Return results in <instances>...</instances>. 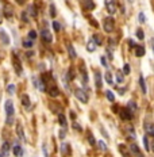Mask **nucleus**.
<instances>
[{
  "mask_svg": "<svg viewBox=\"0 0 154 157\" xmlns=\"http://www.w3.org/2000/svg\"><path fill=\"white\" fill-rule=\"evenodd\" d=\"M106 81L108 84H112V75H111V72H106Z\"/></svg>",
  "mask_w": 154,
  "mask_h": 157,
  "instance_id": "obj_26",
  "label": "nucleus"
},
{
  "mask_svg": "<svg viewBox=\"0 0 154 157\" xmlns=\"http://www.w3.org/2000/svg\"><path fill=\"white\" fill-rule=\"evenodd\" d=\"M106 7H107V11H108L109 14L114 15L116 12V8H118L116 0H107V2H106Z\"/></svg>",
  "mask_w": 154,
  "mask_h": 157,
  "instance_id": "obj_5",
  "label": "nucleus"
},
{
  "mask_svg": "<svg viewBox=\"0 0 154 157\" xmlns=\"http://www.w3.org/2000/svg\"><path fill=\"white\" fill-rule=\"evenodd\" d=\"M128 45H130V48H137V45H135V42H134V41H128Z\"/></svg>",
  "mask_w": 154,
  "mask_h": 157,
  "instance_id": "obj_45",
  "label": "nucleus"
},
{
  "mask_svg": "<svg viewBox=\"0 0 154 157\" xmlns=\"http://www.w3.org/2000/svg\"><path fill=\"white\" fill-rule=\"evenodd\" d=\"M127 108L130 110L131 112H135V111H137V104H135V102H134V100H131V102H128Z\"/></svg>",
  "mask_w": 154,
  "mask_h": 157,
  "instance_id": "obj_23",
  "label": "nucleus"
},
{
  "mask_svg": "<svg viewBox=\"0 0 154 157\" xmlns=\"http://www.w3.org/2000/svg\"><path fill=\"white\" fill-rule=\"evenodd\" d=\"M139 86H141V89H142V93H146L147 88H146V83H145V78H143L142 75L139 76Z\"/></svg>",
  "mask_w": 154,
  "mask_h": 157,
  "instance_id": "obj_16",
  "label": "nucleus"
},
{
  "mask_svg": "<svg viewBox=\"0 0 154 157\" xmlns=\"http://www.w3.org/2000/svg\"><path fill=\"white\" fill-rule=\"evenodd\" d=\"M87 8H88V10H93V8H95V4H93V2H92V0H87Z\"/></svg>",
  "mask_w": 154,
  "mask_h": 157,
  "instance_id": "obj_35",
  "label": "nucleus"
},
{
  "mask_svg": "<svg viewBox=\"0 0 154 157\" xmlns=\"http://www.w3.org/2000/svg\"><path fill=\"white\" fill-rule=\"evenodd\" d=\"M120 118L124 119V121H130L133 118V114L128 108H120Z\"/></svg>",
  "mask_w": 154,
  "mask_h": 157,
  "instance_id": "obj_8",
  "label": "nucleus"
},
{
  "mask_svg": "<svg viewBox=\"0 0 154 157\" xmlns=\"http://www.w3.org/2000/svg\"><path fill=\"white\" fill-rule=\"evenodd\" d=\"M73 127H74V129H76V130H78V131H81V130H83V127H81V126H80V125H78V123H77V122H74V123H73Z\"/></svg>",
  "mask_w": 154,
  "mask_h": 157,
  "instance_id": "obj_43",
  "label": "nucleus"
},
{
  "mask_svg": "<svg viewBox=\"0 0 154 157\" xmlns=\"http://www.w3.org/2000/svg\"><path fill=\"white\" fill-rule=\"evenodd\" d=\"M50 16H53V18L56 16V7H54V4H50Z\"/></svg>",
  "mask_w": 154,
  "mask_h": 157,
  "instance_id": "obj_38",
  "label": "nucleus"
},
{
  "mask_svg": "<svg viewBox=\"0 0 154 157\" xmlns=\"http://www.w3.org/2000/svg\"><path fill=\"white\" fill-rule=\"evenodd\" d=\"M41 37H42L43 42H46V43H50V42L53 41V35H52V33H50L49 30H46V29H43L42 31H41Z\"/></svg>",
  "mask_w": 154,
  "mask_h": 157,
  "instance_id": "obj_7",
  "label": "nucleus"
},
{
  "mask_svg": "<svg viewBox=\"0 0 154 157\" xmlns=\"http://www.w3.org/2000/svg\"><path fill=\"white\" fill-rule=\"evenodd\" d=\"M106 96H107V99H108L109 102H114V100H115V96H114V93H112L111 91H107V92H106Z\"/></svg>",
  "mask_w": 154,
  "mask_h": 157,
  "instance_id": "obj_28",
  "label": "nucleus"
},
{
  "mask_svg": "<svg viewBox=\"0 0 154 157\" xmlns=\"http://www.w3.org/2000/svg\"><path fill=\"white\" fill-rule=\"evenodd\" d=\"M74 96L77 98V100H80L81 103H88V95H87V92L84 89H81V88H76L74 89Z\"/></svg>",
  "mask_w": 154,
  "mask_h": 157,
  "instance_id": "obj_3",
  "label": "nucleus"
},
{
  "mask_svg": "<svg viewBox=\"0 0 154 157\" xmlns=\"http://www.w3.org/2000/svg\"><path fill=\"white\" fill-rule=\"evenodd\" d=\"M76 75H74V68H69L68 71V80H74Z\"/></svg>",
  "mask_w": 154,
  "mask_h": 157,
  "instance_id": "obj_24",
  "label": "nucleus"
},
{
  "mask_svg": "<svg viewBox=\"0 0 154 157\" xmlns=\"http://www.w3.org/2000/svg\"><path fill=\"white\" fill-rule=\"evenodd\" d=\"M12 153H14V156H16V157H22L23 156V149H22L19 145H15L12 148Z\"/></svg>",
  "mask_w": 154,
  "mask_h": 157,
  "instance_id": "obj_12",
  "label": "nucleus"
},
{
  "mask_svg": "<svg viewBox=\"0 0 154 157\" xmlns=\"http://www.w3.org/2000/svg\"><path fill=\"white\" fill-rule=\"evenodd\" d=\"M37 37H38V34H37V31L35 30H30V33H29V39H35Z\"/></svg>",
  "mask_w": 154,
  "mask_h": 157,
  "instance_id": "obj_27",
  "label": "nucleus"
},
{
  "mask_svg": "<svg viewBox=\"0 0 154 157\" xmlns=\"http://www.w3.org/2000/svg\"><path fill=\"white\" fill-rule=\"evenodd\" d=\"M150 149H152V150H153V153H154V141L152 142V148H150Z\"/></svg>",
  "mask_w": 154,
  "mask_h": 157,
  "instance_id": "obj_52",
  "label": "nucleus"
},
{
  "mask_svg": "<svg viewBox=\"0 0 154 157\" xmlns=\"http://www.w3.org/2000/svg\"><path fill=\"white\" fill-rule=\"evenodd\" d=\"M87 49H88V52H95V49H96V43H95V41L91 39L89 42H88V45H87Z\"/></svg>",
  "mask_w": 154,
  "mask_h": 157,
  "instance_id": "obj_22",
  "label": "nucleus"
},
{
  "mask_svg": "<svg viewBox=\"0 0 154 157\" xmlns=\"http://www.w3.org/2000/svg\"><path fill=\"white\" fill-rule=\"evenodd\" d=\"M88 141H89V145H95V144H96V141H95V138H93V136H92V134H88Z\"/></svg>",
  "mask_w": 154,
  "mask_h": 157,
  "instance_id": "obj_36",
  "label": "nucleus"
},
{
  "mask_svg": "<svg viewBox=\"0 0 154 157\" xmlns=\"http://www.w3.org/2000/svg\"><path fill=\"white\" fill-rule=\"evenodd\" d=\"M99 146H100V148H102V149H103V150H106V149H107L106 144H104V142H103V141H99Z\"/></svg>",
  "mask_w": 154,
  "mask_h": 157,
  "instance_id": "obj_44",
  "label": "nucleus"
},
{
  "mask_svg": "<svg viewBox=\"0 0 154 157\" xmlns=\"http://www.w3.org/2000/svg\"><path fill=\"white\" fill-rule=\"evenodd\" d=\"M2 153L4 156H8V153H10V144L8 142H4L2 145Z\"/></svg>",
  "mask_w": 154,
  "mask_h": 157,
  "instance_id": "obj_17",
  "label": "nucleus"
},
{
  "mask_svg": "<svg viewBox=\"0 0 154 157\" xmlns=\"http://www.w3.org/2000/svg\"><path fill=\"white\" fill-rule=\"evenodd\" d=\"M123 73H124V75H130V65H128V64H124V67H123Z\"/></svg>",
  "mask_w": 154,
  "mask_h": 157,
  "instance_id": "obj_39",
  "label": "nucleus"
},
{
  "mask_svg": "<svg viewBox=\"0 0 154 157\" xmlns=\"http://www.w3.org/2000/svg\"><path fill=\"white\" fill-rule=\"evenodd\" d=\"M95 77H96V87L97 88H102V75H100V72H96L95 73Z\"/></svg>",
  "mask_w": 154,
  "mask_h": 157,
  "instance_id": "obj_21",
  "label": "nucleus"
},
{
  "mask_svg": "<svg viewBox=\"0 0 154 157\" xmlns=\"http://www.w3.org/2000/svg\"><path fill=\"white\" fill-rule=\"evenodd\" d=\"M20 18H22V20H24V22H26V23H27V22H29V16H27V12H22Z\"/></svg>",
  "mask_w": 154,
  "mask_h": 157,
  "instance_id": "obj_41",
  "label": "nucleus"
},
{
  "mask_svg": "<svg viewBox=\"0 0 154 157\" xmlns=\"http://www.w3.org/2000/svg\"><path fill=\"white\" fill-rule=\"evenodd\" d=\"M130 152H131V155H135L138 157H143V155H141V150L137 144H130Z\"/></svg>",
  "mask_w": 154,
  "mask_h": 157,
  "instance_id": "obj_9",
  "label": "nucleus"
},
{
  "mask_svg": "<svg viewBox=\"0 0 154 157\" xmlns=\"http://www.w3.org/2000/svg\"><path fill=\"white\" fill-rule=\"evenodd\" d=\"M12 67H14L16 75H22V64H20V60L18 58L16 54L12 56Z\"/></svg>",
  "mask_w": 154,
  "mask_h": 157,
  "instance_id": "obj_4",
  "label": "nucleus"
},
{
  "mask_svg": "<svg viewBox=\"0 0 154 157\" xmlns=\"http://www.w3.org/2000/svg\"><path fill=\"white\" fill-rule=\"evenodd\" d=\"M16 3H18V4H23L24 0H16Z\"/></svg>",
  "mask_w": 154,
  "mask_h": 157,
  "instance_id": "obj_50",
  "label": "nucleus"
},
{
  "mask_svg": "<svg viewBox=\"0 0 154 157\" xmlns=\"http://www.w3.org/2000/svg\"><path fill=\"white\" fill-rule=\"evenodd\" d=\"M92 39L95 41V43H96V45H100V43H102V37H99V34H95Z\"/></svg>",
  "mask_w": 154,
  "mask_h": 157,
  "instance_id": "obj_33",
  "label": "nucleus"
},
{
  "mask_svg": "<svg viewBox=\"0 0 154 157\" xmlns=\"http://www.w3.org/2000/svg\"><path fill=\"white\" fill-rule=\"evenodd\" d=\"M0 157H5L4 155H3V153H0Z\"/></svg>",
  "mask_w": 154,
  "mask_h": 157,
  "instance_id": "obj_53",
  "label": "nucleus"
},
{
  "mask_svg": "<svg viewBox=\"0 0 154 157\" xmlns=\"http://www.w3.org/2000/svg\"><path fill=\"white\" fill-rule=\"evenodd\" d=\"M145 130H146L147 134H150V136H154V125L150 123V122H146L145 123Z\"/></svg>",
  "mask_w": 154,
  "mask_h": 157,
  "instance_id": "obj_11",
  "label": "nucleus"
},
{
  "mask_svg": "<svg viewBox=\"0 0 154 157\" xmlns=\"http://www.w3.org/2000/svg\"><path fill=\"white\" fill-rule=\"evenodd\" d=\"M143 54H145L143 46H137V48H135V56H137V57H142Z\"/></svg>",
  "mask_w": 154,
  "mask_h": 157,
  "instance_id": "obj_20",
  "label": "nucleus"
},
{
  "mask_svg": "<svg viewBox=\"0 0 154 157\" xmlns=\"http://www.w3.org/2000/svg\"><path fill=\"white\" fill-rule=\"evenodd\" d=\"M91 22H92V26H93V27H97V26H99V24H97V22H96L95 19H91Z\"/></svg>",
  "mask_w": 154,
  "mask_h": 157,
  "instance_id": "obj_47",
  "label": "nucleus"
},
{
  "mask_svg": "<svg viewBox=\"0 0 154 157\" xmlns=\"http://www.w3.org/2000/svg\"><path fill=\"white\" fill-rule=\"evenodd\" d=\"M7 92L10 93V95H14L15 93V86L14 84H10V86L7 87Z\"/></svg>",
  "mask_w": 154,
  "mask_h": 157,
  "instance_id": "obj_31",
  "label": "nucleus"
},
{
  "mask_svg": "<svg viewBox=\"0 0 154 157\" xmlns=\"http://www.w3.org/2000/svg\"><path fill=\"white\" fill-rule=\"evenodd\" d=\"M65 150H66V144H62V153H65Z\"/></svg>",
  "mask_w": 154,
  "mask_h": 157,
  "instance_id": "obj_49",
  "label": "nucleus"
},
{
  "mask_svg": "<svg viewBox=\"0 0 154 157\" xmlns=\"http://www.w3.org/2000/svg\"><path fill=\"white\" fill-rule=\"evenodd\" d=\"M0 15H2V14H0ZM0 22H2V18H0Z\"/></svg>",
  "mask_w": 154,
  "mask_h": 157,
  "instance_id": "obj_54",
  "label": "nucleus"
},
{
  "mask_svg": "<svg viewBox=\"0 0 154 157\" xmlns=\"http://www.w3.org/2000/svg\"><path fill=\"white\" fill-rule=\"evenodd\" d=\"M150 42H152V48H153V50H154V38H152V41H150Z\"/></svg>",
  "mask_w": 154,
  "mask_h": 157,
  "instance_id": "obj_51",
  "label": "nucleus"
},
{
  "mask_svg": "<svg viewBox=\"0 0 154 157\" xmlns=\"http://www.w3.org/2000/svg\"><path fill=\"white\" fill-rule=\"evenodd\" d=\"M116 81H118V83H123V81H124L123 73H120V72H118V73H116Z\"/></svg>",
  "mask_w": 154,
  "mask_h": 157,
  "instance_id": "obj_30",
  "label": "nucleus"
},
{
  "mask_svg": "<svg viewBox=\"0 0 154 157\" xmlns=\"http://www.w3.org/2000/svg\"><path fill=\"white\" fill-rule=\"evenodd\" d=\"M68 52H69V56H70V58H76V57H77L76 50H74V48L70 45V43L68 45Z\"/></svg>",
  "mask_w": 154,
  "mask_h": 157,
  "instance_id": "obj_19",
  "label": "nucleus"
},
{
  "mask_svg": "<svg viewBox=\"0 0 154 157\" xmlns=\"http://www.w3.org/2000/svg\"><path fill=\"white\" fill-rule=\"evenodd\" d=\"M52 24H53V29H54L56 33H58V31L61 30V26H59V23H58V22H56V20H54Z\"/></svg>",
  "mask_w": 154,
  "mask_h": 157,
  "instance_id": "obj_34",
  "label": "nucleus"
},
{
  "mask_svg": "<svg viewBox=\"0 0 154 157\" xmlns=\"http://www.w3.org/2000/svg\"><path fill=\"white\" fill-rule=\"evenodd\" d=\"M0 41H2L3 45H10V38H8L7 33H5L4 30H0Z\"/></svg>",
  "mask_w": 154,
  "mask_h": 157,
  "instance_id": "obj_10",
  "label": "nucleus"
},
{
  "mask_svg": "<svg viewBox=\"0 0 154 157\" xmlns=\"http://www.w3.org/2000/svg\"><path fill=\"white\" fill-rule=\"evenodd\" d=\"M59 137H61V138H64V137H65V131H64V130L59 131Z\"/></svg>",
  "mask_w": 154,
  "mask_h": 157,
  "instance_id": "obj_48",
  "label": "nucleus"
},
{
  "mask_svg": "<svg viewBox=\"0 0 154 157\" xmlns=\"http://www.w3.org/2000/svg\"><path fill=\"white\" fill-rule=\"evenodd\" d=\"M143 144H145V149L149 152V150H150V145H149V140H147V136L143 137Z\"/></svg>",
  "mask_w": 154,
  "mask_h": 157,
  "instance_id": "obj_32",
  "label": "nucleus"
},
{
  "mask_svg": "<svg viewBox=\"0 0 154 157\" xmlns=\"http://www.w3.org/2000/svg\"><path fill=\"white\" fill-rule=\"evenodd\" d=\"M137 38L138 39H143L145 38V33H143L142 29H138L137 30Z\"/></svg>",
  "mask_w": 154,
  "mask_h": 157,
  "instance_id": "obj_29",
  "label": "nucleus"
},
{
  "mask_svg": "<svg viewBox=\"0 0 154 157\" xmlns=\"http://www.w3.org/2000/svg\"><path fill=\"white\" fill-rule=\"evenodd\" d=\"M103 27H104L106 33H112L115 29V20L112 18H106L104 22H103Z\"/></svg>",
  "mask_w": 154,
  "mask_h": 157,
  "instance_id": "obj_2",
  "label": "nucleus"
},
{
  "mask_svg": "<svg viewBox=\"0 0 154 157\" xmlns=\"http://www.w3.org/2000/svg\"><path fill=\"white\" fill-rule=\"evenodd\" d=\"M100 61H102L103 67H107V61H106V58H104V57H102V58H100Z\"/></svg>",
  "mask_w": 154,
  "mask_h": 157,
  "instance_id": "obj_46",
  "label": "nucleus"
},
{
  "mask_svg": "<svg viewBox=\"0 0 154 157\" xmlns=\"http://www.w3.org/2000/svg\"><path fill=\"white\" fill-rule=\"evenodd\" d=\"M23 48L31 49V48H33V41H31V39H23Z\"/></svg>",
  "mask_w": 154,
  "mask_h": 157,
  "instance_id": "obj_25",
  "label": "nucleus"
},
{
  "mask_svg": "<svg viewBox=\"0 0 154 157\" xmlns=\"http://www.w3.org/2000/svg\"><path fill=\"white\" fill-rule=\"evenodd\" d=\"M3 14H4V16L8 18V19H12V16H14V10H12V7L8 3H5L4 7H3Z\"/></svg>",
  "mask_w": 154,
  "mask_h": 157,
  "instance_id": "obj_6",
  "label": "nucleus"
},
{
  "mask_svg": "<svg viewBox=\"0 0 154 157\" xmlns=\"http://www.w3.org/2000/svg\"><path fill=\"white\" fill-rule=\"evenodd\" d=\"M16 133H18V137L23 140V138H24V133H23V126H22L20 122H18V123H16Z\"/></svg>",
  "mask_w": 154,
  "mask_h": 157,
  "instance_id": "obj_14",
  "label": "nucleus"
},
{
  "mask_svg": "<svg viewBox=\"0 0 154 157\" xmlns=\"http://www.w3.org/2000/svg\"><path fill=\"white\" fill-rule=\"evenodd\" d=\"M119 150H122V153H123V156H124V157H128V152L126 150L124 145H120V146H119Z\"/></svg>",
  "mask_w": 154,
  "mask_h": 157,
  "instance_id": "obj_37",
  "label": "nucleus"
},
{
  "mask_svg": "<svg viewBox=\"0 0 154 157\" xmlns=\"http://www.w3.org/2000/svg\"><path fill=\"white\" fill-rule=\"evenodd\" d=\"M30 11H31L30 15H33V16H37V8L34 7V5H30Z\"/></svg>",
  "mask_w": 154,
  "mask_h": 157,
  "instance_id": "obj_42",
  "label": "nucleus"
},
{
  "mask_svg": "<svg viewBox=\"0 0 154 157\" xmlns=\"http://www.w3.org/2000/svg\"><path fill=\"white\" fill-rule=\"evenodd\" d=\"M58 121H59V125H61L62 127H66V126H68L66 118H65V115H64V114H59V115H58Z\"/></svg>",
  "mask_w": 154,
  "mask_h": 157,
  "instance_id": "obj_18",
  "label": "nucleus"
},
{
  "mask_svg": "<svg viewBox=\"0 0 154 157\" xmlns=\"http://www.w3.org/2000/svg\"><path fill=\"white\" fill-rule=\"evenodd\" d=\"M138 19H139L141 23H145V22H146V16H145V14H143V12H141V14H139V16H138Z\"/></svg>",
  "mask_w": 154,
  "mask_h": 157,
  "instance_id": "obj_40",
  "label": "nucleus"
},
{
  "mask_svg": "<svg viewBox=\"0 0 154 157\" xmlns=\"http://www.w3.org/2000/svg\"><path fill=\"white\" fill-rule=\"evenodd\" d=\"M22 104H23L24 107H30V98L27 93H23V95H22Z\"/></svg>",
  "mask_w": 154,
  "mask_h": 157,
  "instance_id": "obj_15",
  "label": "nucleus"
},
{
  "mask_svg": "<svg viewBox=\"0 0 154 157\" xmlns=\"http://www.w3.org/2000/svg\"><path fill=\"white\" fill-rule=\"evenodd\" d=\"M5 114H7V125H12V122H14V103H12V100L5 102Z\"/></svg>",
  "mask_w": 154,
  "mask_h": 157,
  "instance_id": "obj_1",
  "label": "nucleus"
},
{
  "mask_svg": "<svg viewBox=\"0 0 154 157\" xmlns=\"http://www.w3.org/2000/svg\"><path fill=\"white\" fill-rule=\"evenodd\" d=\"M48 92H49V95L52 96V98H57V96L59 95V89L57 88V87H52V88H49Z\"/></svg>",
  "mask_w": 154,
  "mask_h": 157,
  "instance_id": "obj_13",
  "label": "nucleus"
}]
</instances>
